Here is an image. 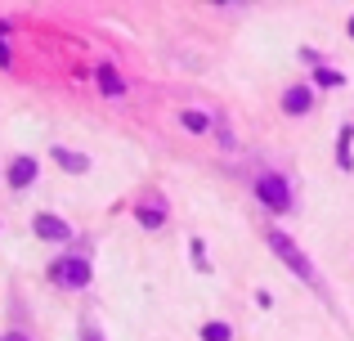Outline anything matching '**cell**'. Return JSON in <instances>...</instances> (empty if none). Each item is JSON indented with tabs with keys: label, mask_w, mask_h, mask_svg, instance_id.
<instances>
[{
	"label": "cell",
	"mask_w": 354,
	"mask_h": 341,
	"mask_svg": "<svg viewBox=\"0 0 354 341\" xmlns=\"http://www.w3.org/2000/svg\"><path fill=\"white\" fill-rule=\"evenodd\" d=\"M265 238H269V247H274V252L283 256V265H292V274H296V279H305V283H310V288H314V283H319V274H314V261H310V256H305L301 247L292 243V238L283 234V229H269Z\"/></svg>",
	"instance_id": "1"
},
{
	"label": "cell",
	"mask_w": 354,
	"mask_h": 341,
	"mask_svg": "<svg viewBox=\"0 0 354 341\" xmlns=\"http://www.w3.org/2000/svg\"><path fill=\"white\" fill-rule=\"evenodd\" d=\"M256 198L265 202L269 211H287V207H292V189H287V180H283V175H274V171L256 175Z\"/></svg>",
	"instance_id": "2"
},
{
	"label": "cell",
	"mask_w": 354,
	"mask_h": 341,
	"mask_svg": "<svg viewBox=\"0 0 354 341\" xmlns=\"http://www.w3.org/2000/svg\"><path fill=\"white\" fill-rule=\"evenodd\" d=\"M54 279H59L63 288H86V283H90V265L77 261V256H68V261L54 265Z\"/></svg>",
	"instance_id": "3"
},
{
	"label": "cell",
	"mask_w": 354,
	"mask_h": 341,
	"mask_svg": "<svg viewBox=\"0 0 354 341\" xmlns=\"http://www.w3.org/2000/svg\"><path fill=\"white\" fill-rule=\"evenodd\" d=\"M32 229H36V234L45 238V243H68V238H72V229L63 225L59 216H45V211L36 216V225H32Z\"/></svg>",
	"instance_id": "4"
},
{
	"label": "cell",
	"mask_w": 354,
	"mask_h": 341,
	"mask_svg": "<svg viewBox=\"0 0 354 341\" xmlns=\"http://www.w3.org/2000/svg\"><path fill=\"white\" fill-rule=\"evenodd\" d=\"M32 180H36V162L32 158H18L14 167H9V184H14V189H27Z\"/></svg>",
	"instance_id": "5"
},
{
	"label": "cell",
	"mask_w": 354,
	"mask_h": 341,
	"mask_svg": "<svg viewBox=\"0 0 354 341\" xmlns=\"http://www.w3.org/2000/svg\"><path fill=\"white\" fill-rule=\"evenodd\" d=\"M283 108H287V113H296V117L310 113V90H305V86H292V90L283 95Z\"/></svg>",
	"instance_id": "6"
},
{
	"label": "cell",
	"mask_w": 354,
	"mask_h": 341,
	"mask_svg": "<svg viewBox=\"0 0 354 341\" xmlns=\"http://www.w3.org/2000/svg\"><path fill=\"white\" fill-rule=\"evenodd\" d=\"M99 90H104L108 99H117V95H126V81H121L117 72H113V68L104 63V68H99Z\"/></svg>",
	"instance_id": "7"
},
{
	"label": "cell",
	"mask_w": 354,
	"mask_h": 341,
	"mask_svg": "<svg viewBox=\"0 0 354 341\" xmlns=\"http://www.w3.org/2000/svg\"><path fill=\"white\" fill-rule=\"evenodd\" d=\"M54 162H59L63 171H72V175H81V171L90 167V162L81 158V153H72V149H54Z\"/></svg>",
	"instance_id": "8"
},
{
	"label": "cell",
	"mask_w": 354,
	"mask_h": 341,
	"mask_svg": "<svg viewBox=\"0 0 354 341\" xmlns=\"http://www.w3.org/2000/svg\"><path fill=\"white\" fill-rule=\"evenodd\" d=\"M350 144H354V126H341V144H337V162L341 167H354V153H350Z\"/></svg>",
	"instance_id": "9"
},
{
	"label": "cell",
	"mask_w": 354,
	"mask_h": 341,
	"mask_svg": "<svg viewBox=\"0 0 354 341\" xmlns=\"http://www.w3.org/2000/svg\"><path fill=\"white\" fill-rule=\"evenodd\" d=\"M234 333H229V324H207L202 328V341H229Z\"/></svg>",
	"instance_id": "10"
},
{
	"label": "cell",
	"mask_w": 354,
	"mask_h": 341,
	"mask_svg": "<svg viewBox=\"0 0 354 341\" xmlns=\"http://www.w3.org/2000/svg\"><path fill=\"white\" fill-rule=\"evenodd\" d=\"M184 126H189L193 135H202V131H207L211 122H207V113H193V108H189V113H184Z\"/></svg>",
	"instance_id": "11"
},
{
	"label": "cell",
	"mask_w": 354,
	"mask_h": 341,
	"mask_svg": "<svg viewBox=\"0 0 354 341\" xmlns=\"http://www.w3.org/2000/svg\"><path fill=\"white\" fill-rule=\"evenodd\" d=\"M314 81H319V86H341L346 77H341V72H332V68H319V72H314Z\"/></svg>",
	"instance_id": "12"
},
{
	"label": "cell",
	"mask_w": 354,
	"mask_h": 341,
	"mask_svg": "<svg viewBox=\"0 0 354 341\" xmlns=\"http://www.w3.org/2000/svg\"><path fill=\"white\" fill-rule=\"evenodd\" d=\"M139 220H144L148 229H157V225H162L166 216H162V211H157V207H139Z\"/></svg>",
	"instance_id": "13"
},
{
	"label": "cell",
	"mask_w": 354,
	"mask_h": 341,
	"mask_svg": "<svg viewBox=\"0 0 354 341\" xmlns=\"http://www.w3.org/2000/svg\"><path fill=\"white\" fill-rule=\"evenodd\" d=\"M0 63H9V45H5V23H0Z\"/></svg>",
	"instance_id": "14"
},
{
	"label": "cell",
	"mask_w": 354,
	"mask_h": 341,
	"mask_svg": "<svg viewBox=\"0 0 354 341\" xmlns=\"http://www.w3.org/2000/svg\"><path fill=\"white\" fill-rule=\"evenodd\" d=\"M86 341H104V337H99V333H95V328H86Z\"/></svg>",
	"instance_id": "15"
},
{
	"label": "cell",
	"mask_w": 354,
	"mask_h": 341,
	"mask_svg": "<svg viewBox=\"0 0 354 341\" xmlns=\"http://www.w3.org/2000/svg\"><path fill=\"white\" fill-rule=\"evenodd\" d=\"M5 341H32V337H23V333H9Z\"/></svg>",
	"instance_id": "16"
},
{
	"label": "cell",
	"mask_w": 354,
	"mask_h": 341,
	"mask_svg": "<svg viewBox=\"0 0 354 341\" xmlns=\"http://www.w3.org/2000/svg\"><path fill=\"white\" fill-rule=\"evenodd\" d=\"M350 36H354V18H350Z\"/></svg>",
	"instance_id": "17"
}]
</instances>
